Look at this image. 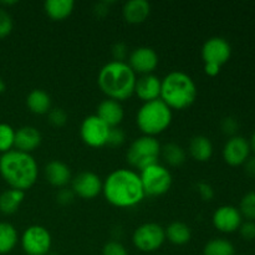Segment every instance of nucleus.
Wrapping results in <instances>:
<instances>
[{
	"label": "nucleus",
	"mask_w": 255,
	"mask_h": 255,
	"mask_svg": "<svg viewBox=\"0 0 255 255\" xmlns=\"http://www.w3.org/2000/svg\"><path fill=\"white\" fill-rule=\"evenodd\" d=\"M102 193L106 201L117 208L136 207L146 197L139 174L127 168L111 172L102 184Z\"/></svg>",
	"instance_id": "nucleus-1"
},
{
	"label": "nucleus",
	"mask_w": 255,
	"mask_h": 255,
	"mask_svg": "<svg viewBox=\"0 0 255 255\" xmlns=\"http://www.w3.org/2000/svg\"><path fill=\"white\" fill-rule=\"evenodd\" d=\"M0 176L10 188L25 192L36 183L39 167L30 153L11 149L0 156Z\"/></svg>",
	"instance_id": "nucleus-2"
},
{
	"label": "nucleus",
	"mask_w": 255,
	"mask_h": 255,
	"mask_svg": "<svg viewBox=\"0 0 255 255\" xmlns=\"http://www.w3.org/2000/svg\"><path fill=\"white\" fill-rule=\"evenodd\" d=\"M137 77L127 62L110 61L101 67L97 76L100 90L107 99L121 102L134 94Z\"/></svg>",
	"instance_id": "nucleus-3"
},
{
	"label": "nucleus",
	"mask_w": 255,
	"mask_h": 255,
	"mask_svg": "<svg viewBox=\"0 0 255 255\" xmlns=\"http://www.w3.org/2000/svg\"><path fill=\"white\" fill-rule=\"evenodd\" d=\"M197 85L189 75L183 71H172L162 79L159 99L171 110H186L197 99Z\"/></svg>",
	"instance_id": "nucleus-4"
},
{
	"label": "nucleus",
	"mask_w": 255,
	"mask_h": 255,
	"mask_svg": "<svg viewBox=\"0 0 255 255\" xmlns=\"http://www.w3.org/2000/svg\"><path fill=\"white\" fill-rule=\"evenodd\" d=\"M172 110L161 99L144 102L136 115V124L143 136L156 137L172 124Z\"/></svg>",
	"instance_id": "nucleus-5"
},
{
	"label": "nucleus",
	"mask_w": 255,
	"mask_h": 255,
	"mask_svg": "<svg viewBox=\"0 0 255 255\" xmlns=\"http://www.w3.org/2000/svg\"><path fill=\"white\" fill-rule=\"evenodd\" d=\"M161 143L156 137L141 136L132 141L126 153V159L131 167L139 172L152 164L158 163L161 157Z\"/></svg>",
	"instance_id": "nucleus-6"
},
{
	"label": "nucleus",
	"mask_w": 255,
	"mask_h": 255,
	"mask_svg": "<svg viewBox=\"0 0 255 255\" xmlns=\"http://www.w3.org/2000/svg\"><path fill=\"white\" fill-rule=\"evenodd\" d=\"M144 194L148 197H159L171 189L172 174L162 164L156 163L139 172Z\"/></svg>",
	"instance_id": "nucleus-7"
},
{
	"label": "nucleus",
	"mask_w": 255,
	"mask_h": 255,
	"mask_svg": "<svg viewBox=\"0 0 255 255\" xmlns=\"http://www.w3.org/2000/svg\"><path fill=\"white\" fill-rule=\"evenodd\" d=\"M166 241L164 228L157 223H144L134 229L132 234V243L143 253L156 252L163 246Z\"/></svg>",
	"instance_id": "nucleus-8"
},
{
	"label": "nucleus",
	"mask_w": 255,
	"mask_h": 255,
	"mask_svg": "<svg viewBox=\"0 0 255 255\" xmlns=\"http://www.w3.org/2000/svg\"><path fill=\"white\" fill-rule=\"evenodd\" d=\"M51 246V234L42 226H30L21 236V248L27 255H47Z\"/></svg>",
	"instance_id": "nucleus-9"
},
{
	"label": "nucleus",
	"mask_w": 255,
	"mask_h": 255,
	"mask_svg": "<svg viewBox=\"0 0 255 255\" xmlns=\"http://www.w3.org/2000/svg\"><path fill=\"white\" fill-rule=\"evenodd\" d=\"M110 127L96 115L85 117L80 127V136L85 144L92 148H100L107 144Z\"/></svg>",
	"instance_id": "nucleus-10"
},
{
	"label": "nucleus",
	"mask_w": 255,
	"mask_h": 255,
	"mask_svg": "<svg viewBox=\"0 0 255 255\" xmlns=\"http://www.w3.org/2000/svg\"><path fill=\"white\" fill-rule=\"evenodd\" d=\"M201 54L204 64H216L223 66L231 59L232 46L224 37L213 36L204 42Z\"/></svg>",
	"instance_id": "nucleus-11"
},
{
	"label": "nucleus",
	"mask_w": 255,
	"mask_h": 255,
	"mask_svg": "<svg viewBox=\"0 0 255 255\" xmlns=\"http://www.w3.org/2000/svg\"><path fill=\"white\" fill-rule=\"evenodd\" d=\"M102 184L100 176L91 171L80 172L71 179V189L75 196L82 199H94L102 193Z\"/></svg>",
	"instance_id": "nucleus-12"
},
{
	"label": "nucleus",
	"mask_w": 255,
	"mask_h": 255,
	"mask_svg": "<svg viewBox=\"0 0 255 255\" xmlns=\"http://www.w3.org/2000/svg\"><path fill=\"white\" fill-rule=\"evenodd\" d=\"M251 143L243 136L229 137L223 147V158L232 167H238L251 157Z\"/></svg>",
	"instance_id": "nucleus-13"
},
{
	"label": "nucleus",
	"mask_w": 255,
	"mask_h": 255,
	"mask_svg": "<svg viewBox=\"0 0 255 255\" xmlns=\"http://www.w3.org/2000/svg\"><path fill=\"white\" fill-rule=\"evenodd\" d=\"M158 65V55L152 47L139 46L128 55V66L134 74L148 75L156 70Z\"/></svg>",
	"instance_id": "nucleus-14"
},
{
	"label": "nucleus",
	"mask_w": 255,
	"mask_h": 255,
	"mask_svg": "<svg viewBox=\"0 0 255 255\" xmlns=\"http://www.w3.org/2000/svg\"><path fill=\"white\" fill-rule=\"evenodd\" d=\"M212 222L214 228L222 233L229 234L238 231L241 224L243 223V217L239 209L234 206H222L213 213Z\"/></svg>",
	"instance_id": "nucleus-15"
},
{
	"label": "nucleus",
	"mask_w": 255,
	"mask_h": 255,
	"mask_svg": "<svg viewBox=\"0 0 255 255\" xmlns=\"http://www.w3.org/2000/svg\"><path fill=\"white\" fill-rule=\"evenodd\" d=\"M161 84L162 80L156 75H142L136 81L134 94L143 104L158 100L161 96Z\"/></svg>",
	"instance_id": "nucleus-16"
},
{
	"label": "nucleus",
	"mask_w": 255,
	"mask_h": 255,
	"mask_svg": "<svg viewBox=\"0 0 255 255\" xmlns=\"http://www.w3.org/2000/svg\"><path fill=\"white\" fill-rule=\"evenodd\" d=\"M41 133L34 126H22L15 131L14 147L16 151L31 154L41 144Z\"/></svg>",
	"instance_id": "nucleus-17"
},
{
	"label": "nucleus",
	"mask_w": 255,
	"mask_h": 255,
	"mask_svg": "<svg viewBox=\"0 0 255 255\" xmlns=\"http://www.w3.org/2000/svg\"><path fill=\"white\" fill-rule=\"evenodd\" d=\"M44 174L46 181L51 186L57 187V188H64L72 179L70 167L59 159H52L49 163H46L44 168Z\"/></svg>",
	"instance_id": "nucleus-18"
},
{
	"label": "nucleus",
	"mask_w": 255,
	"mask_h": 255,
	"mask_svg": "<svg viewBox=\"0 0 255 255\" xmlns=\"http://www.w3.org/2000/svg\"><path fill=\"white\" fill-rule=\"evenodd\" d=\"M96 116L101 119L110 128H112V127L120 126L125 117V111L121 102L116 101V100L106 99L100 102V105L97 106Z\"/></svg>",
	"instance_id": "nucleus-19"
},
{
	"label": "nucleus",
	"mask_w": 255,
	"mask_h": 255,
	"mask_svg": "<svg viewBox=\"0 0 255 255\" xmlns=\"http://www.w3.org/2000/svg\"><path fill=\"white\" fill-rule=\"evenodd\" d=\"M151 14V4L147 0H129L122 7L124 19L128 24H142Z\"/></svg>",
	"instance_id": "nucleus-20"
},
{
	"label": "nucleus",
	"mask_w": 255,
	"mask_h": 255,
	"mask_svg": "<svg viewBox=\"0 0 255 255\" xmlns=\"http://www.w3.org/2000/svg\"><path fill=\"white\" fill-rule=\"evenodd\" d=\"M188 152L194 161L207 162L213 156V143L209 137L197 134V136L192 137L189 141Z\"/></svg>",
	"instance_id": "nucleus-21"
},
{
	"label": "nucleus",
	"mask_w": 255,
	"mask_h": 255,
	"mask_svg": "<svg viewBox=\"0 0 255 255\" xmlns=\"http://www.w3.org/2000/svg\"><path fill=\"white\" fill-rule=\"evenodd\" d=\"M74 0H47L44 2V10L47 16L55 21H62L72 14Z\"/></svg>",
	"instance_id": "nucleus-22"
},
{
	"label": "nucleus",
	"mask_w": 255,
	"mask_h": 255,
	"mask_svg": "<svg viewBox=\"0 0 255 255\" xmlns=\"http://www.w3.org/2000/svg\"><path fill=\"white\" fill-rule=\"evenodd\" d=\"M26 106L32 114L46 115L51 110V97L41 89L31 90L26 96Z\"/></svg>",
	"instance_id": "nucleus-23"
},
{
	"label": "nucleus",
	"mask_w": 255,
	"mask_h": 255,
	"mask_svg": "<svg viewBox=\"0 0 255 255\" xmlns=\"http://www.w3.org/2000/svg\"><path fill=\"white\" fill-rule=\"evenodd\" d=\"M164 233L167 241L174 246H184L189 243L192 238L191 228L183 222H172L167 228H164Z\"/></svg>",
	"instance_id": "nucleus-24"
},
{
	"label": "nucleus",
	"mask_w": 255,
	"mask_h": 255,
	"mask_svg": "<svg viewBox=\"0 0 255 255\" xmlns=\"http://www.w3.org/2000/svg\"><path fill=\"white\" fill-rule=\"evenodd\" d=\"M24 198L25 192L12 188L6 189L0 194V212L2 214H6V216L16 213L17 209L24 202Z\"/></svg>",
	"instance_id": "nucleus-25"
},
{
	"label": "nucleus",
	"mask_w": 255,
	"mask_h": 255,
	"mask_svg": "<svg viewBox=\"0 0 255 255\" xmlns=\"http://www.w3.org/2000/svg\"><path fill=\"white\" fill-rule=\"evenodd\" d=\"M161 157L168 166L179 167L187 159L186 149L176 142H168L161 147Z\"/></svg>",
	"instance_id": "nucleus-26"
},
{
	"label": "nucleus",
	"mask_w": 255,
	"mask_h": 255,
	"mask_svg": "<svg viewBox=\"0 0 255 255\" xmlns=\"http://www.w3.org/2000/svg\"><path fill=\"white\" fill-rule=\"evenodd\" d=\"M17 231L12 224L0 222V255L10 253L17 244Z\"/></svg>",
	"instance_id": "nucleus-27"
},
{
	"label": "nucleus",
	"mask_w": 255,
	"mask_h": 255,
	"mask_svg": "<svg viewBox=\"0 0 255 255\" xmlns=\"http://www.w3.org/2000/svg\"><path fill=\"white\" fill-rule=\"evenodd\" d=\"M203 255H236V248L228 239L213 238L204 246Z\"/></svg>",
	"instance_id": "nucleus-28"
},
{
	"label": "nucleus",
	"mask_w": 255,
	"mask_h": 255,
	"mask_svg": "<svg viewBox=\"0 0 255 255\" xmlns=\"http://www.w3.org/2000/svg\"><path fill=\"white\" fill-rule=\"evenodd\" d=\"M15 129L7 124H0V152L6 153L14 147Z\"/></svg>",
	"instance_id": "nucleus-29"
},
{
	"label": "nucleus",
	"mask_w": 255,
	"mask_h": 255,
	"mask_svg": "<svg viewBox=\"0 0 255 255\" xmlns=\"http://www.w3.org/2000/svg\"><path fill=\"white\" fill-rule=\"evenodd\" d=\"M238 209L242 217L247 218L248 221H255V191L244 194Z\"/></svg>",
	"instance_id": "nucleus-30"
},
{
	"label": "nucleus",
	"mask_w": 255,
	"mask_h": 255,
	"mask_svg": "<svg viewBox=\"0 0 255 255\" xmlns=\"http://www.w3.org/2000/svg\"><path fill=\"white\" fill-rule=\"evenodd\" d=\"M47 119H49V122L55 127H62L67 124V116L66 111L61 107H55V109H51L47 114Z\"/></svg>",
	"instance_id": "nucleus-31"
},
{
	"label": "nucleus",
	"mask_w": 255,
	"mask_h": 255,
	"mask_svg": "<svg viewBox=\"0 0 255 255\" xmlns=\"http://www.w3.org/2000/svg\"><path fill=\"white\" fill-rule=\"evenodd\" d=\"M14 27V22H12V17L6 10L0 9V39H4L10 32L12 31Z\"/></svg>",
	"instance_id": "nucleus-32"
},
{
	"label": "nucleus",
	"mask_w": 255,
	"mask_h": 255,
	"mask_svg": "<svg viewBox=\"0 0 255 255\" xmlns=\"http://www.w3.org/2000/svg\"><path fill=\"white\" fill-rule=\"evenodd\" d=\"M221 129L224 134L229 137L237 136V132L239 129V122L234 116H227L222 120Z\"/></svg>",
	"instance_id": "nucleus-33"
},
{
	"label": "nucleus",
	"mask_w": 255,
	"mask_h": 255,
	"mask_svg": "<svg viewBox=\"0 0 255 255\" xmlns=\"http://www.w3.org/2000/svg\"><path fill=\"white\" fill-rule=\"evenodd\" d=\"M126 141V133L120 127H112L110 129L109 139H107V144L111 147H120L125 143Z\"/></svg>",
	"instance_id": "nucleus-34"
},
{
	"label": "nucleus",
	"mask_w": 255,
	"mask_h": 255,
	"mask_svg": "<svg viewBox=\"0 0 255 255\" xmlns=\"http://www.w3.org/2000/svg\"><path fill=\"white\" fill-rule=\"evenodd\" d=\"M102 255H128L126 247L117 241L107 242L102 248Z\"/></svg>",
	"instance_id": "nucleus-35"
},
{
	"label": "nucleus",
	"mask_w": 255,
	"mask_h": 255,
	"mask_svg": "<svg viewBox=\"0 0 255 255\" xmlns=\"http://www.w3.org/2000/svg\"><path fill=\"white\" fill-rule=\"evenodd\" d=\"M111 51H112V56H114V61L126 62L125 60H126L127 56H128V46H127L124 41L115 42Z\"/></svg>",
	"instance_id": "nucleus-36"
},
{
	"label": "nucleus",
	"mask_w": 255,
	"mask_h": 255,
	"mask_svg": "<svg viewBox=\"0 0 255 255\" xmlns=\"http://www.w3.org/2000/svg\"><path fill=\"white\" fill-rule=\"evenodd\" d=\"M239 234L244 241H254L255 239V222L247 221L243 222L239 227Z\"/></svg>",
	"instance_id": "nucleus-37"
},
{
	"label": "nucleus",
	"mask_w": 255,
	"mask_h": 255,
	"mask_svg": "<svg viewBox=\"0 0 255 255\" xmlns=\"http://www.w3.org/2000/svg\"><path fill=\"white\" fill-rule=\"evenodd\" d=\"M197 192L203 201L209 202L214 198V188L207 182H199L197 183Z\"/></svg>",
	"instance_id": "nucleus-38"
},
{
	"label": "nucleus",
	"mask_w": 255,
	"mask_h": 255,
	"mask_svg": "<svg viewBox=\"0 0 255 255\" xmlns=\"http://www.w3.org/2000/svg\"><path fill=\"white\" fill-rule=\"evenodd\" d=\"M75 193L72 192L71 188H61L59 192L56 193V202L61 206H69L74 202L75 199Z\"/></svg>",
	"instance_id": "nucleus-39"
},
{
	"label": "nucleus",
	"mask_w": 255,
	"mask_h": 255,
	"mask_svg": "<svg viewBox=\"0 0 255 255\" xmlns=\"http://www.w3.org/2000/svg\"><path fill=\"white\" fill-rule=\"evenodd\" d=\"M110 4H111V1H100L97 2L96 5H95L94 7V11L95 14L97 15V16L102 17V16H106L107 14H109L110 11Z\"/></svg>",
	"instance_id": "nucleus-40"
},
{
	"label": "nucleus",
	"mask_w": 255,
	"mask_h": 255,
	"mask_svg": "<svg viewBox=\"0 0 255 255\" xmlns=\"http://www.w3.org/2000/svg\"><path fill=\"white\" fill-rule=\"evenodd\" d=\"M244 172L251 178H255V156H251L244 162Z\"/></svg>",
	"instance_id": "nucleus-41"
},
{
	"label": "nucleus",
	"mask_w": 255,
	"mask_h": 255,
	"mask_svg": "<svg viewBox=\"0 0 255 255\" xmlns=\"http://www.w3.org/2000/svg\"><path fill=\"white\" fill-rule=\"evenodd\" d=\"M221 69L222 66H219V65L204 64V72H206L208 76H217V75H219V72H221Z\"/></svg>",
	"instance_id": "nucleus-42"
},
{
	"label": "nucleus",
	"mask_w": 255,
	"mask_h": 255,
	"mask_svg": "<svg viewBox=\"0 0 255 255\" xmlns=\"http://www.w3.org/2000/svg\"><path fill=\"white\" fill-rule=\"evenodd\" d=\"M5 90H6V84H5V81L2 80V77L0 76V94H2Z\"/></svg>",
	"instance_id": "nucleus-43"
},
{
	"label": "nucleus",
	"mask_w": 255,
	"mask_h": 255,
	"mask_svg": "<svg viewBox=\"0 0 255 255\" xmlns=\"http://www.w3.org/2000/svg\"><path fill=\"white\" fill-rule=\"evenodd\" d=\"M249 143H251V148L255 152V131H254V133L252 134V138H251V142H249Z\"/></svg>",
	"instance_id": "nucleus-44"
},
{
	"label": "nucleus",
	"mask_w": 255,
	"mask_h": 255,
	"mask_svg": "<svg viewBox=\"0 0 255 255\" xmlns=\"http://www.w3.org/2000/svg\"><path fill=\"white\" fill-rule=\"evenodd\" d=\"M2 4L4 5H14V4H17L16 0H12V1H2Z\"/></svg>",
	"instance_id": "nucleus-45"
},
{
	"label": "nucleus",
	"mask_w": 255,
	"mask_h": 255,
	"mask_svg": "<svg viewBox=\"0 0 255 255\" xmlns=\"http://www.w3.org/2000/svg\"><path fill=\"white\" fill-rule=\"evenodd\" d=\"M47 255H56V254H52V253H49Z\"/></svg>",
	"instance_id": "nucleus-46"
}]
</instances>
